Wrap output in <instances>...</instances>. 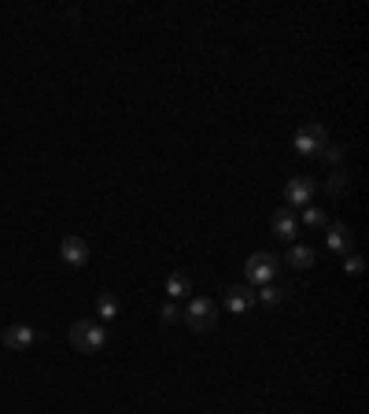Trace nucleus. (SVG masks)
Listing matches in <instances>:
<instances>
[{
    "instance_id": "nucleus-1",
    "label": "nucleus",
    "mask_w": 369,
    "mask_h": 414,
    "mask_svg": "<svg viewBox=\"0 0 369 414\" xmlns=\"http://www.w3.org/2000/svg\"><path fill=\"white\" fill-rule=\"evenodd\" d=\"M107 344V329L100 322H74L70 326V348H78L82 355H96Z\"/></svg>"
},
{
    "instance_id": "nucleus-7",
    "label": "nucleus",
    "mask_w": 369,
    "mask_h": 414,
    "mask_svg": "<svg viewBox=\"0 0 369 414\" xmlns=\"http://www.w3.org/2000/svg\"><path fill=\"white\" fill-rule=\"evenodd\" d=\"M59 256H63L67 267H85V263H89V244H85L82 237H63Z\"/></svg>"
},
{
    "instance_id": "nucleus-3",
    "label": "nucleus",
    "mask_w": 369,
    "mask_h": 414,
    "mask_svg": "<svg viewBox=\"0 0 369 414\" xmlns=\"http://www.w3.org/2000/svg\"><path fill=\"white\" fill-rule=\"evenodd\" d=\"M277 274H281V263H277V256H269V252H255V256H247V263H244V278L252 289L269 285Z\"/></svg>"
},
{
    "instance_id": "nucleus-6",
    "label": "nucleus",
    "mask_w": 369,
    "mask_h": 414,
    "mask_svg": "<svg viewBox=\"0 0 369 414\" xmlns=\"http://www.w3.org/2000/svg\"><path fill=\"white\" fill-rule=\"evenodd\" d=\"M0 341H4V348H12V352H26V348H34L37 333H34V326H8Z\"/></svg>"
},
{
    "instance_id": "nucleus-19",
    "label": "nucleus",
    "mask_w": 369,
    "mask_h": 414,
    "mask_svg": "<svg viewBox=\"0 0 369 414\" xmlns=\"http://www.w3.org/2000/svg\"><path fill=\"white\" fill-rule=\"evenodd\" d=\"M321 156L329 159V163H340V156H343V152H340L336 144H325V148H321Z\"/></svg>"
},
{
    "instance_id": "nucleus-16",
    "label": "nucleus",
    "mask_w": 369,
    "mask_h": 414,
    "mask_svg": "<svg viewBox=\"0 0 369 414\" xmlns=\"http://www.w3.org/2000/svg\"><path fill=\"white\" fill-rule=\"evenodd\" d=\"M303 222H307V226H325V211L321 207H303Z\"/></svg>"
},
{
    "instance_id": "nucleus-5",
    "label": "nucleus",
    "mask_w": 369,
    "mask_h": 414,
    "mask_svg": "<svg viewBox=\"0 0 369 414\" xmlns=\"http://www.w3.org/2000/svg\"><path fill=\"white\" fill-rule=\"evenodd\" d=\"M314 178H288V185H285V200L292 207H310V200H314Z\"/></svg>"
},
{
    "instance_id": "nucleus-10",
    "label": "nucleus",
    "mask_w": 369,
    "mask_h": 414,
    "mask_svg": "<svg viewBox=\"0 0 369 414\" xmlns=\"http://www.w3.org/2000/svg\"><path fill=\"white\" fill-rule=\"evenodd\" d=\"M269 229L277 233V237H285V241H292L299 233V222H296V215L292 211H277L274 218H269Z\"/></svg>"
},
{
    "instance_id": "nucleus-18",
    "label": "nucleus",
    "mask_w": 369,
    "mask_h": 414,
    "mask_svg": "<svg viewBox=\"0 0 369 414\" xmlns=\"http://www.w3.org/2000/svg\"><path fill=\"white\" fill-rule=\"evenodd\" d=\"M362 267H366V263H362V256H351V259H343V270H347V274H362Z\"/></svg>"
},
{
    "instance_id": "nucleus-13",
    "label": "nucleus",
    "mask_w": 369,
    "mask_h": 414,
    "mask_svg": "<svg viewBox=\"0 0 369 414\" xmlns=\"http://www.w3.org/2000/svg\"><path fill=\"white\" fill-rule=\"evenodd\" d=\"M167 296L173 300V296H192V281L184 278V274H170L167 278Z\"/></svg>"
},
{
    "instance_id": "nucleus-4",
    "label": "nucleus",
    "mask_w": 369,
    "mask_h": 414,
    "mask_svg": "<svg viewBox=\"0 0 369 414\" xmlns=\"http://www.w3.org/2000/svg\"><path fill=\"white\" fill-rule=\"evenodd\" d=\"M296 152L299 156H318L325 144H329V133H325V126L321 122H310V126H303V130L296 133Z\"/></svg>"
},
{
    "instance_id": "nucleus-17",
    "label": "nucleus",
    "mask_w": 369,
    "mask_h": 414,
    "mask_svg": "<svg viewBox=\"0 0 369 414\" xmlns=\"http://www.w3.org/2000/svg\"><path fill=\"white\" fill-rule=\"evenodd\" d=\"M162 322H178V318H181V311H178V307H173V300H167V303H162Z\"/></svg>"
},
{
    "instance_id": "nucleus-14",
    "label": "nucleus",
    "mask_w": 369,
    "mask_h": 414,
    "mask_svg": "<svg viewBox=\"0 0 369 414\" xmlns=\"http://www.w3.org/2000/svg\"><path fill=\"white\" fill-rule=\"evenodd\" d=\"M96 314H100L104 322H111V318L118 314V296H111V292H104L100 300H96Z\"/></svg>"
},
{
    "instance_id": "nucleus-15",
    "label": "nucleus",
    "mask_w": 369,
    "mask_h": 414,
    "mask_svg": "<svg viewBox=\"0 0 369 414\" xmlns=\"http://www.w3.org/2000/svg\"><path fill=\"white\" fill-rule=\"evenodd\" d=\"M325 189H329V196L340 200V196L347 193V189H351V182H347V174H343V171H336V174L329 178V182H325Z\"/></svg>"
},
{
    "instance_id": "nucleus-2",
    "label": "nucleus",
    "mask_w": 369,
    "mask_h": 414,
    "mask_svg": "<svg viewBox=\"0 0 369 414\" xmlns=\"http://www.w3.org/2000/svg\"><path fill=\"white\" fill-rule=\"evenodd\" d=\"M181 318L189 322V329H196V333H211V329L218 326V303L207 300V296H196V300H189Z\"/></svg>"
},
{
    "instance_id": "nucleus-11",
    "label": "nucleus",
    "mask_w": 369,
    "mask_h": 414,
    "mask_svg": "<svg viewBox=\"0 0 369 414\" xmlns=\"http://www.w3.org/2000/svg\"><path fill=\"white\" fill-rule=\"evenodd\" d=\"M292 296V289H281V285H263V289H255V303L263 307H281Z\"/></svg>"
},
{
    "instance_id": "nucleus-8",
    "label": "nucleus",
    "mask_w": 369,
    "mask_h": 414,
    "mask_svg": "<svg viewBox=\"0 0 369 414\" xmlns=\"http://www.w3.org/2000/svg\"><path fill=\"white\" fill-rule=\"evenodd\" d=\"M225 307H229L233 314H244L247 307H255V289H252V285H229V292H225Z\"/></svg>"
},
{
    "instance_id": "nucleus-9",
    "label": "nucleus",
    "mask_w": 369,
    "mask_h": 414,
    "mask_svg": "<svg viewBox=\"0 0 369 414\" xmlns=\"http://www.w3.org/2000/svg\"><path fill=\"white\" fill-rule=\"evenodd\" d=\"M329 248L340 252V256H347V252L354 248V237H351V229H347L343 222H332L329 226Z\"/></svg>"
},
{
    "instance_id": "nucleus-12",
    "label": "nucleus",
    "mask_w": 369,
    "mask_h": 414,
    "mask_svg": "<svg viewBox=\"0 0 369 414\" xmlns=\"http://www.w3.org/2000/svg\"><path fill=\"white\" fill-rule=\"evenodd\" d=\"M288 267H296V270L314 267V248H307V244H292L288 248Z\"/></svg>"
}]
</instances>
